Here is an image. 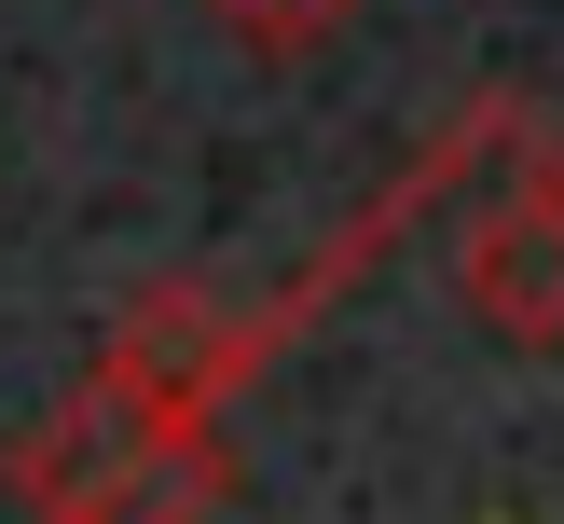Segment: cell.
<instances>
[{
    "label": "cell",
    "mask_w": 564,
    "mask_h": 524,
    "mask_svg": "<svg viewBox=\"0 0 564 524\" xmlns=\"http://www.w3.org/2000/svg\"><path fill=\"white\" fill-rule=\"evenodd\" d=\"M14 496H28V524H193L220 496V428L152 414L138 386L83 373L55 400V428H28Z\"/></svg>",
    "instance_id": "1"
},
{
    "label": "cell",
    "mask_w": 564,
    "mask_h": 524,
    "mask_svg": "<svg viewBox=\"0 0 564 524\" xmlns=\"http://www.w3.org/2000/svg\"><path fill=\"white\" fill-rule=\"evenodd\" d=\"M455 290L510 345H564V165L551 152H523V180L455 221Z\"/></svg>",
    "instance_id": "2"
},
{
    "label": "cell",
    "mask_w": 564,
    "mask_h": 524,
    "mask_svg": "<svg viewBox=\"0 0 564 524\" xmlns=\"http://www.w3.org/2000/svg\"><path fill=\"white\" fill-rule=\"evenodd\" d=\"M220 14H235L248 42H275V55H303V42H330V28H345L358 0H220Z\"/></svg>",
    "instance_id": "3"
}]
</instances>
